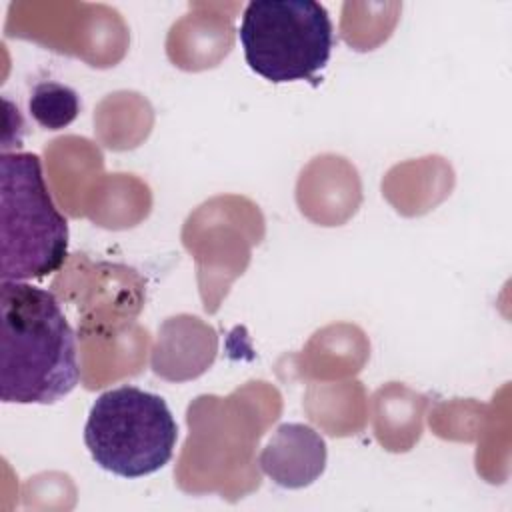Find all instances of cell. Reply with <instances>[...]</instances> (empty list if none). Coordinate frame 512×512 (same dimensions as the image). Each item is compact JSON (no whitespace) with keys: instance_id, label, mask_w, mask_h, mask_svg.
<instances>
[{"instance_id":"3957f363","label":"cell","mask_w":512,"mask_h":512,"mask_svg":"<svg viewBox=\"0 0 512 512\" xmlns=\"http://www.w3.org/2000/svg\"><path fill=\"white\" fill-rule=\"evenodd\" d=\"M178 426L158 394L118 386L100 394L84 426L92 460L122 478H142L164 468L176 448Z\"/></svg>"},{"instance_id":"8992f818","label":"cell","mask_w":512,"mask_h":512,"mask_svg":"<svg viewBox=\"0 0 512 512\" xmlns=\"http://www.w3.org/2000/svg\"><path fill=\"white\" fill-rule=\"evenodd\" d=\"M32 118L46 130H60L76 120L80 98L74 88L60 82H40L30 96Z\"/></svg>"},{"instance_id":"7a4b0ae2","label":"cell","mask_w":512,"mask_h":512,"mask_svg":"<svg viewBox=\"0 0 512 512\" xmlns=\"http://www.w3.org/2000/svg\"><path fill=\"white\" fill-rule=\"evenodd\" d=\"M68 256V220L32 152L0 156V278L28 282L56 272Z\"/></svg>"},{"instance_id":"277c9868","label":"cell","mask_w":512,"mask_h":512,"mask_svg":"<svg viewBox=\"0 0 512 512\" xmlns=\"http://www.w3.org/2000/svg\"><path fill=\"white\" fill-rule=\"evenodd\" d=\"M246 64L274 84L316 80L330 60L334 28L314 0H252L238 30Z\"/></svg>"},{"instance_id":"5b68a950","label":"cell","mask_w":512,"mask_h":512,"mask_svg":"<svg viewBox=\"0 0 512 512\" xmlns=\"http://www.w3.org/2000/svg\"><path fill=\"white\" fill-rule=\"evenodd\" d=\"M262 472L282 488H304L326 468V442L306 424H280L260 452Z\"/></svg>"},{"instance_id":"6da1fadb","label":"cell","mask_w":512,"mask_h":512,"mask_svg":"<svg viewBox=\"0 0 512 512\" xmlns=\"http://www.w3.org/2000/svg\"><path fill=\"white\" fill-rule=\"evenodd\" d=\"M80 382L76 334L50 290L0 282V398L54 404Z\"/></svg>"}]
</instances>
